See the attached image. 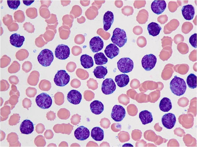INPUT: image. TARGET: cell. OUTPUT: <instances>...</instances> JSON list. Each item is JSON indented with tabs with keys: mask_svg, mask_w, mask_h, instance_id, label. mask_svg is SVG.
Masks as SVG:
<instances>
[{
	"mask_svg": "<svg viewBox=\"0 0 197 147\" xmlns=\"http://www.w3.org/2000/svg\"><path fill=\"white\" fill-rule=\"evenodd\" d=\"M170 89L175 95L180 96L184 94L186 90L187 86L184 80L175 76L170 82Z\"/></svg>",
	"mask_w": 197,
	"mask_h": 147,
	"instance_id": "6da1fadb",
	"label": "cell"
},
{
	"mask_svg": "<svg viewBox=\"0 0 197 147\" xmlns=\"http://www.w3.org/2000/svg\"><path fill=\"white\" fill-rule=\"evenodd\" d=\"M111 40L114 44L120 48L123 47L127 41L125 32L123 29L118 28H116L113 31Z\"/></svg>",
	"mask_w": 197,
	"mask_h": 147,
	"instance_id": "7a4b0ae2",
	"label": "cell"
},
{
	"mask_svg": "<svg viewBox=\"0 0 197 147\" xmlns=\"http://www.w3.org/2000/svg\"><path fill=\"white\" fill-rule=\"evenodd\" d=\"M53 59V52L47 48L42 50L37 56L38 62L42 66L44 67L49 66Z\"/></svg>",
	"mask_w": 197,
	"mask_h": 147,
	"instance_id": "3957f363",
	"label": "cell"
},
{
	"mask_svg": "<svg viewBox=\"0 0 197 147\" xmlns=\"http://www.w3.org/2000/svg\"><path fill=\"white\" fill-rule=\"evenodd\" d=\"M35 101L37 105L43 109L49 108L52 103L51 97L45 93H41L38 95L36 98Z\"/></svg>",
	"mask_w": 197,
	"mask_h": 147,
	"instance_id": "277c9868",
	"label": "cell"
},
{
	"mask_svg": "<svg viewBox=\"0 0 197 147\" xmlns=\"http://www.w3.org/2000/svg\"><path fill=\"white\" fill-rule=\"evenodd\" d=\"M117 67L119 70L123 73H128L131 71L133 68V60L130 58L124 57L121 58L117 62Z\"/></svg>",
	"mask_w": 197,
	"mask_h": 147,
	"instance_id": "5b68a950",
	"label": "cell"
},
{
	"mask_svg": "<svg viewBox=\"0 0 197 147\" xmlns=\"http://www.w3.org/2000/svg\"><path fill=\"white\" fill-rule=\"evenodd\" d=\"M70 80V76L65 70H58L56 74L54 81L56 85L60 87H64L67 85Z\"/></svg>",
	"mask_w": 197,
	"mask_h": 147,
	"instance_id": "8992f818",
	"label": "cell"
},
{
	"mask_svg": "<svg viewBox=\"0 0 197 147\" xmlns=\"http://www.w3.org/2000/svg\"><path fill=\"white\" fill-rule=\"evenodd\" d=\"M157 62V58L154 54H150L145 55L141 60V64L143 68L146 71H150L155 66Z\"/></svg>",
	"mask_w": 197,
	"mask_h": 147,
	"instance_id": "52a82bcc",
	"label": "cell"
},
{
	"mask_svg": "<svg viewBox=\"0 0 197 147\" xmlns=\"http://www.w3.org/2000/svg\"><path fill=\"white\" fill-rule=\"evenodd\" d=\"M126 111L125 108L120 105H115L113 107L111 116V118L115 121L120 122L125 117Z\"/></svg>",
	"mask_w": 197,
	"mask_h": 147,
	"instance_id": "ba28073f",
	"label": "cell"
},
{
	"mask_svg": "<svg viewBox=\"0 0 197 147\" xmlns=\"http://www.w3.org/2000/svg\"><path fill=\"white\" fill-rule=\"evenodd\" d=\"M55 54L57 58L64 60L67 58L70 54V49L66 45L61 44L58 45L55 50Z\"/></svg>",
	"mask_w": 197,
	"mask_h": 147,
	"instance_id": "9c48e42d",
	"label": "cell"
},
{
	"mask_svg": "<svg viewBox=\"0 0 197 147\" xmlns=\"http://www.w3.org/2000/svg\"><path fill=\"white\" fill-rule=\"evenodd\" d=\"M116 85L111 78H107L102 84L101 89L102 93L105 95H110L113 93L116 89Z\"/></svg>",
	"mask_w": 197,
	"mask_h": 147,
	"instance_id": "30bf717a",
	"label": "cell"
},
{
	"mask_svg": "<svg viewBox=\"0 0 197 147\" xmlns=\"http://www.w3.org/2000/svg\"><path fill=\"white\" fill-rule=\"evenodd\" d=\"M162 124L167 129H170L174 126L176 122V118L175 115L168 113L164 115L161 119Z\"/></svg>",
	"mask_w": 197,
	"mask_h": 147,
	"instance_id": "8fae6325",
	"label": "cell"
},
{
	"mask_svg": "<svg viewBox=\"0 0 197 147\" xmlns=\"http://www.w3.org/2000/svg\"><path fill=\"white\" fill-rule=\"evenodd\" d=\"M89 46L93 52H98L103 48V41L99 36L94 37L89 42Z\"/></svg>",
	"mask_w": 197,
	"mask_h": 147,
	"instance_id": "7c38bea8",
	"label": "cell"
},
{
	"mask_svg": "<svg viewBox=\"0 0 197 147\" xmlns=\"http://www.w3.org/2000/svg\"><path fill=\"white\" fill-rule=\"evenodd\" d=\"M167 4L164 0H155L152 3L151 9L152 11L157 15L162 13L165 9Z\"/></svg>",
	"mask_w": 197,
	"mask_h": 147,
	"instance_id": "4fadbf2b",
	"label": "cell"
},
{
	"mask_svg": "<svg viewBox=\"0 0 197 147\" xmlns=\"http://www.w3.org/2000/svg\"><path fill=\"white\" fill-rule=\"evenodd\" d=\"M75 138L79 140L83 141L87 139L90 136L89 129L83 126H81L76 128L74 132Z\"/></svg>",
	"mask_w": 197,
	"mask_h": 147,
	"instance_id": "5bb4252c",
	"label": "cell"
},
{
	"mask_svg": "<svg viewBox=\"0 0 197 147\" xmlns=\"http://www.w3.org/2000/svg\"><path fill=\"white\" fill-rule=\"evenodd\" d=\"M82 98L81 93L76 90L73 89L70 91L67 95L68 101L72 104L77 105L80 103Z\"/></svg>",
	"mask_w": 197,
	"mask_h": 147,
	"instance_id": "9a60e30c",
	"label": "cell"
},
{
	"mask_svg": "<svg viewBox=\"0 0 197 147\" xmlns=\"http://www.w3.org/2000/svg\"><path fill=\"white\" fill-rule=\"evenodd\" d=\"M20 130L22 134H29L32 133L34 130V124L29 119L24 120L21 123Z\"/></svg>",
	"mask_w": 197,
	"mask_h": 147,
	"instance_id": "2e32d148",
	"label": "cell"
},
{
	"mask_svg": "<svg viewBox=\"0 0 197 147\" xmlns=\"http://www.w3.org/2000/svg\"><path fill=\"white\" fill-rule=\"evenodd\" d=\"M182 15L186 20L192 19L195 14V9L192 5L188 4L183 6L181 9Z\"/></svg>",
	"mask_w": 197,
	"mask_h": 147,
	"instance_id": "e0dca14e",
	"label": "cell"
},
{
	"mask_svg": "<svg viewBox=\"0 0 197 147\" xmlns=\"http://www.w3.org/2000/svg\"><path fill=\"white\" fill-rule=\"evenodd\" d=\"M104 52L108 58L112 59L118 54L119 50L115 44L111 43L106 46L104 50Z\"/></svg>",
	"mask_w": 197,
	"mask_h": 147,
	"instance_id": "ac0fdd59",
	"label": "cell"
},
{
	"mask_svg": "<svg viewBox=\"0 0 197 147\" xmlns=\"http://www.w3.org/2000/svg\"><path fill=\"white\" fill-rule=\"evenodd\" d=\"M113 13L110 11H107L104 14L103 18L104 29L106 31L109 29L114 21Z\"/></svg>",
	"mask_w": 197,
	"mask_h": 147,
	"instance_id": "d6986e66",
	"label": "cell"
},
{
	"mask_svg": "<svg viewBox=\"0 0 197 147\" xmlns=\"http://www.w3.org/2000/svg\"><path fill=\"white\" fill-rule=\"evenodd\" d=\"M9 39L11 45L17 48L21 47L25 39L24 36H20V34L17 33L12 34Z\"/></svg>",
	"mask_w": 197,
	"mask_h": 147,
	"instance_id": "ffe728a7",
	"label": "cell"
},
{
	"mask_svg": "<svg viewBox=\"0 0 197 147\" xmlns=\"http://www.w3.org/2000/svg\"><path fill=\"white\" fill-rule=\"evenodd\" d=\"M90 108L92 112L96 115L101 114L104 110V105L101 101L95 100L90 104Z\"/></svg>",
	"mask_w": 197,
	"mask_h": 147,
	"instance_id": "44dd1931",
	"label": "cell"
},
{
	"mask_svg": "<svg viewBox=\"0 0 197 147\" xmlns=\"http://www.w3.org/2000/svg\"><path fill=\"white\" fill-rule=\"evenodd\" d=\"M139 117L143 125L151 123L153 119L151 113L147 110H143L140 112Z\"/></svg>",
	"mask_w": 197,
	"mask_h": 147,
	"instance_id": "7402d4cb",
	"label": "cell"
},
{
	"mask_svg": "<svg viewBox=\"0 0 197 147\" xmlns=\"http://www.w3.org/2000/svg\"><path fill=\"white\" fill-rule=\"evenodd\" d=\"M115 81L120 87H123L128 85L129 81V76L126 74H121L116 76Z\"/></svg>",
	"mask_w": 197,
	"mask_h": 147,
	"instance_id": "603a6c76",
	"label": "cell"
},
{
	"mask_svg": "<svg viewBox=\"0 0 197 147\" xmlns=\"http://www.w3.org/2000/svg\"><path fill=\"white\" fill-rule=\"evenodd\" d=\"M91 136L96 141H101L104 138L103 130L99 127H95L92 128L91 132Z\"/></svg>",
	"mask_w": 197,
	"mask_h": 147,
	"instance_id": "cb8c5ba5",
	"label": "cell"
},
{
	"mask_svg": "<svg viewBox=\"0 0 197 147\" xmlns=\"http://www.w3.org/2000/svg\"><path fill=\"white\" fill-rule=\"evenodd\" d=\"M147 30L150 35L155 36L159 34L162 28L157 23L152 22L148 25Z\"/></svg>",
	"mask_w": 197,
	"mask_h": 147,
	"instance_id": "d4e9b609",
	"label": "cell"
},
{
	"mask_svg": "<svg viewBox=\"0 0 197 147\" xmlns=\"http://www.w3.org/2000/svg\"><path fill=\"white\" fill-rule=\"evenodd\" d=\"M80 61L82 66L85 68H89L94 64L92 57L86 54H83L80 57Z\"/></svg>",
	"mask_w": 197,
	"mask_h": 147,
	"instance_id": "484cf974",
	"label": "cell"
},
{
	"mask_svg": "<svg viewBox=\"0 0 197 147\" xmlns=\"http://www.w3.org/2000/svg\"><path fill=\"white\" fill-rule=\"evenodd\" d=\"M159 107L160 109L163 112L169 111L172 108L170 99L166 97L163 98L160 101Z\"/></svg>",
	"mask_w": 197,
	"mask_h": 147,
	"instance_id": "4316f807",
	"label": "cell"
},
{
	"mask_svg": "<svg viewBox=\"0 0 197 147\" xmlns=\"http://www.w3.org/2000/svg\"><path fill=\"white\" fill-rule=\"evenodd\" d=\"M95 77L98 79L104 78L108 73L107 69L106 68L102 66H96L93 72Z\"/></svg>",
	"mask_w": 197,
	"mask_h": 147,
	"instance_id": "83f0119b",
	"label": "cell"
},
{
	"mask_svg": "<svg viewBox=\"0 0 197 147\" xmlns=\"http://www.w3.org/2000/svg\"><path fill=\"white\" fill-rule=\"evenodd\" d=\"M95 63L97 65H102L106 64L108 61L107 58L102 52L97 53L94 56Z\"/></svg>",
	"mask_w": 197,
	"mask_h": 147,
	"instance_id": "f1b7e54d",
	"label": "cell"
},
{
	"mask_svg": "<svg viewBox=\"0 0 197 147\" xmlns=\"http://www.w3.org/2000/svg\"><path fill=\"white\" fill-rule=\"evenodd\" d=\"M186 82L189 87L194 89L197 87V76L193 73H191L188 76Z\"/></svg>",
	"mask_w": 197,
	"mask_h": 147,
	"instance_id": "f546056e",
	"label": "cell"
},
{
	"mask_svg": "<svg viewBox=\"0 0 197 147\" xmlns=\"http://www.w3.org/2000/svg\"><path fill=\"white\" fill-rule=\"evenodd\" d=\"M7 2L9 7L13 10L16 9L20 3V1L19 0H7Z\"/></svg>",
	"mask_w": 197,
	"mask_h": 147,
	"instance_id": "4dcf8cb0",
	"label": "cell"
},
{
	"mask_svg": "<svg viewBox=\"0 0 197 147\" xmlns=\"http://www.w3.org/2000/svg\"><path fill=\"white\" fill-rule=\"evenodd\" d=\"M189 42L191 46L195 48H197V33L192 35L189 39Z\"/></svg>",
	"mask_w": 197,
	"mask_h": 147,
	"instance_id": "1f68e13d",
	"label": "cell"
},
{
	"mask_svg": "<svg viewBox=\"0 0 197 147\" xmlns=\"http://www.w3.org/2000/svg\"><path fill=\"white\" fill-rule=\"evenodd\" d=\"M34 0L32 1H24L23 0V2L24 4L26 6H29L34 1Z\"/></svg>",
	"mask_w": 197,
	"mask_h": 147,
	"instance_id": "d6a6232c",
	"label": "cell"
}]
</instances>
